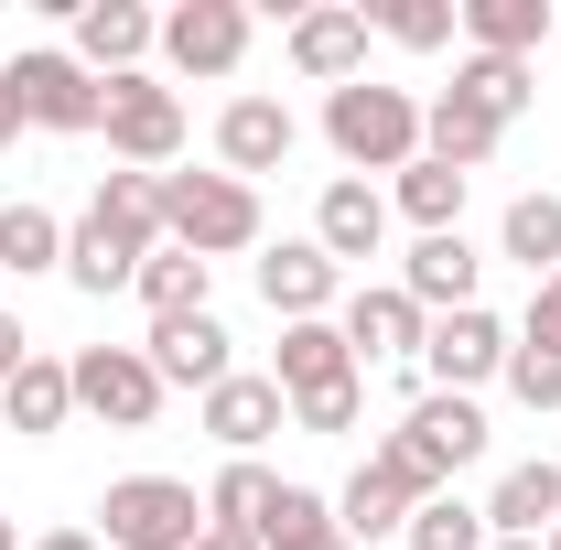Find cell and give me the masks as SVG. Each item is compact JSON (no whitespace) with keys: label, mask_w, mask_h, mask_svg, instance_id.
<instances>
[{"label":"cell","mask_w":561,"mask_h":550,"mask_svg":"<svg viewBox=\"0 0 561 550\" xmlns=\"http://www.w3.org/2000/svg\"><path fill=\"white\" fill-rule=\"evenodd\" d=\"M324 140H335V162H346L356 184H367V173H411V162H421V98L356 76V87L324 98Z\"/></svg>","instance_id":"obj_1"},{"label":"cell","mask_w":561,"mask_h":550,"mask_svg":"<svg viewBox=\"0 0 561 550\" xmlns=\"http://www.w3.org/2000/svg\"><path fill=\"white\" fill-rule=\"evenodd\" d=\"M162 238L173 249H195V260H238V249H260V195L238 184V173H162Z\"/></svg>","instance_id":"obj_2"},{"label":"cell","mask_w":561,"mask_h":550,"mask_svg":"<svg viewBox=\"0 0 561 550\" xmlns=\"http://www.w3.org/2000/svg\"><path fill=\"white\" fill-rule=\"evenodd\" d=\"M432 496H454V485H432L411 454H400V443H378V454L346 475V496H335V529H346L356 550H367V540H400V529H411Z\"/></svg>","instance_id":"obj_3"},{"label":"cell","mask_w":561,"mask_h":550,"mask_svg":"<svg viewBox=\"0 0 561 550\" xmlns=\"http://www.w3.org/2000/svg\"><path fill=\"white\" fill-rule=\"evenodd\" d=\"M98 518H108V550H195L206 540V496L184 475H119L98 496Z\"/></svg>","instance_id":"obj_4"},{"label":"cell","mask_w":561,"mask_h":550,"mask_svg":"<svg viewBox=\"0 0 561 550\" xmlns=\"http://www.w3.org/2000/svg\"><path fill=\"white\" fill-rule=\"evenodd\" d=\"M0 87H11V108H22V130H98L108 119V87L76 66V55H55V44H33V55H11L0 66Z\"/></svg>","instance_id":"obj_5"},{"label":"cell","mask_w":561,"mask_h":550,"mask_svg":"<svg viewBox=\"0 0 561 550\" xmlns=\"http://www.w3.org/2000/svg\"><path fill=\"white\" fill-rule=\"evenodd\" d=\"M108 151H119V173H162L173 151H184V98L162 87V76H108Z\"/></svg>","instance_id":"obj_6"},{"label":"cell","mask_w":561,"mask_h":550,"mask_svg":"<svg viewBox=\"0 0 561 550\" xmlns=\"http://www.w3.org/2000/svg\"><path fill=\"white\" fill-rule=\"evenodd\" d=\"M76 411L108 421V432H151L162 421V378H151V356L140 345H76Z\"/></svg>","instance_id":"obj_7"},{"label":"cell","mask_w":561,"mask_h":550,"mask_svg":"<svg viewBox=\"0 0 561 550\" xmlns=\"http://www.w3.org/2000/svg\"><path fill=\"white\" fill-rule=\"evenodd\" d=\"M367 0H313V11H291V33H280V55H291V76H313L324 98L335 87H356L367 76Z\"/></svg>","instance_id":"obj_8"},{"label":"cell","mask_w":561,"mask_h":550,"mask_svg":"<svg viewBox=\"0 0 561 550\" xmlns=\"http://www.w3.org/2000/svg\"><path fill=\"white\" fill-rule=\"evenodd\" d=\"M507 324H496L486 302H465V313H432V335H421V378L432 389H454V400H476L486 378H507Z\"/></svg>","instance_id":"obj_9"},{"label":"cell","mask_w":561,"mask_h":550,"mask_svg":"<svg viewBox=\"0 0 561 550\" xmlns=\"http://www.w3.org/2000/svg\"><path fill=\"white\" fill-rule=\"evenodd\" d=\"M400 454H411L432 485H454L476 454H486V400H454V389H421L411 411H400V432H389Z\"/></svg>","instance_id":"obj_10"},{"label":"cell","mask_w":561,"mask_h":550,"mask_svg":"<svg viewBox=\"0 0 561 550\" xmlns=\"http://www.w3.org/2000/svg\"><path fill=\"white\" fill-rule=\"evenodd\" d=\"M249 55V11L238 0H184V11H162V66L173 76H238Z\"/></svg>","instance_id":"obj_11"},{"label":"cell","mask_w":561,"mask_h":550,"mask_svg":"<svg viewBox=\"0 0 561 550\" xmlns=\"http://www.w3.org/2000/svg\"><path fill=\"white\" fill-rule=\"evenodd\" d=\"M140 55H162V22L140 0H76V66L98 76H140Z\"/></svg>","instance_id":"obj_12"},{"label":"cell","mask_w":561,"mask_h":550,"mask_svg":"<svg viewBox=\"0 0 561 550\" xmlns=\"http://www.w3.org/2000/svg\"><path fill=\"white\" fill-rule=\"evenodd\" d=\"M140 356H151V378H162V389H195V400H206L216 378H238V345H227L216 313H173V324H151Z\"/></svg>","instance_id":"obj_13"},{"label":"cell","mask_w":561,"mask_h":550,"mask_svg":"<svg viewBox=\"0 0 561 550\" xmlns=\"http://www.w3.org/2000/svg\"><path fill=\"white\" fill-rule=\"evenodd\" d=\"M335 291H346V271H335L313 238H280L271 260H260V302H271L280 324H324V313H335Z\"/></svg>","instance_id":"obj_14"},{"label":"cell","mask_w":561,"mask_h":550,"mask_svg":"<svg viewBox=\"0 0 561 550\" xmlns=\"http://www.w3.org/2000/svg\"><path fill=\"white\" fill-rule=\"evenodd\" d=\"M0 421H11L22 443H55V432L76 421V367H66V356H44V345H33V356H22V367L0 378Z\"/></svg>","instance_id":"obj_15"},{"label":"cell","mask_w":561,"mask_h":550,"mask_svg":"<svg viewBox=\"0 0 561 550\" xmlns=\"http://www.w3.org/2000/svg\"><path fill=\"white\" fill-rule=\"evenodd\" d=\"M216 162H227L238 184H249V173H280V162H291V108L260 98V87L227 98V108H216Z\"/></svg>","instance_id":"obj_16"},{"label":"cell","mask_w":561,"mask_h":550,"mask_svg":"<svg viewBox=\"0 0 561 550\" xmlns=\"http://www.w3.org/2000/svg\"><path fill=\"white\" fill-rule=\"evenodd\" d=\"M476 280H486V260H476V238H465V227L411 238V260H400V291H411L421 313H465V302H476Z\"/></svg>","instance_id":"obj_17"},{"label":"cell","mask_w":561,"mask_h":550,"mask_svg":"<svg viewBox=\"0 0 561 550\" xmlns=\"http://www.w3.org/2000/svg\"><path fill=\"white\" fill-rule=\"evenodd\" d=\"M313 249H324L335 271H346V260H378V249H389V195L356 184V173H335L324 206H313Z\"/></svg>","instance_id":"obj_18"},{"label":"cell","mask_w":561,"mask_h":550,"mask_svg":"<svg viewBox=\"0 0 561 550\" xmlns=\"http://www.w3.org/2000/svg\"><path fill=\"white\" fill-rule=\"evenodd\" d=\"M206 432L227 443V465H238V454H260L271 432H291L280 378H249V367H238V378H216V389H206Z\"/></svg>","instance_id":"obj_19"},{"label":"cell","mask_w":561,"mask_h":550,"mask_svg":"<svg viewBox=\"0 0 561 550\" xmlns=\"http://www.w3.org/2000/svg\"><path fill=\"white\" fill-rule=\"evenodd\" d=\"M421 335H432V313H421L400 280L346 291V345H356V367H367V356H411V367H421Z\"/></svg>","instance_id":"obj_20"},{"label":"cell","mask_w":561,"mask_h":550,"mask_svg":"<svg viewBox=\"0 0 561 550\" xmlns=\"http://www.w3.org/2000/svg\"><path fill=\"white\" fill-rule=\"evenodd\" d=\"M280 400H313V389H346V378H367L356 367V345H346V324H280Z\"/></svg>","instance_id":"obj_21"},{"label":"cell","mask_w":561,"mask_h":550,"mask_svg":"<svg viewBox=\"0 0 561 550\" xmlns=\"http://www.w3.org/2000/svg\"><path fill=\"white\" fill-rule=\"evenodd\" d=\"M561 529V465H507L486 496V540H551Z\"/></svg>","instance_id":"obj_22"},{"label":"cell","mask_w":561,"mask_h":550,"mask_svg":"<svg viewBox=\"0 0 561 550\" xmlns=\"http://www.w3.org/2000/svg\"><path fill=\"white\" fill-rule=\"evenodd\" d=\"M140 260H151V249L119 238L108 216H76V227H66V280H76V291H98V302H108V291H130Z\"/></svg>","instance_id":"obj_23"},{"label":"cell","mask_w":561,"mask_h":550,"mask_svg":"<svg viewBox=\"0 0 561 550\" xmlns=\"http://www.w3.org/2000/svg\"><path fill=\"white\" fill-rule=\"evenodd\" d=\"M551 33H561L551 0H465V44H476V55H518V66H529Z\"/></svg>","instance_id":"obj_24"},{"label":"cell","mask_w":561,"mask_h":550,"mask_svg":"<svg viewBox=\"0 0 561 550\" xmlns=\"http://www.w3.org/2000/svg\"><path fill=\"white\" fill-rule=\"evenodd\" d=\"M496 140H507V130H496V119L476 108V98H454V87H443V98L421 108V151H432V162H454V173H476V162H486Z\"/></svg>","instance_id":"obj_25"},{"label":"cell","mask_w":561,"mask_h":550,"mask_svg":"<svg viewBox=\"0 0 561 550\" xmlns=\"http://www.w3.org/2000/svg\"><path fill=\"white\" fill-rule=\"evenodd\" d=\"M465 184H476V173H454V162H432V151H421L411 173L389 184V216H411L421 238H443V227H465Z\"/></svg>","instance_id":"obj_26"},{"label":"cell","mask_w":561,"mask_h":550,"mask_svg":"<svg viewBox=\"0 0 561 550\" xmlns=\"http://www.w3.org/2000/svg\"><path fill=\"white\" fill-rule=\"evenodd\" d=\"M33 271H66V216L55 206H0V280H33Z\"/></svg>","instance_id":"obj_27"},{"label":"cell","mask_w":561,"mask_h":550,"mask_svg":"<svg viewBox=\"0 0 561 550\" xmlns=\"http://www.w3.org/2000/svg\"><path fill=\"white\" fill-rule=\"evenodd\" d=\"M206 260H195V249H173V238H162V249H151V260H140V302H151V324H173V313H206Z\"/></svg>","instance_id":"obj_28"},{"label":"cell","mask_w":561,"mask_h":550,"mask_svg":"<svg viewBox=\"0 0 561 550\" xmlns=\"http://www.w3.org/2000/svg\"><path fill=\"white\" fill-rule=\"evenodd\" d=\"M271 496H280V475L260 465V454H238L227 475L206 485V529H238V540H260V518H271Z\"/></svg>","instance_id":"obj_29"},{"label":"cell","mask_w":561,"mask_h":550,"mask_svg":"<svg viewBox=\"0 0 561 550\" xmlns=\"http://www.w3.org/2000/svg\"><path fill=\"white\" fill-rule=\"evenodd\" d=\"M496 249H507L529 280H551L561 271V195H518V206L496 216Z\"/></svg>","instance_id":"obj_30"},{"label":"cell","mask_w":561,"mask_h":550,"mask_svg":"<svg viewBox=\"0 0 561 550\" xmlns=\"http://www.w3.org/2000/svg\"><path fill=\"white\" fill-rule=\"evenodd\" d=\"M454 98H476L496 130H507V119H518V108L540 98V76L518 66V55H465V66H454Z\"/></svg>","instance_id":"obj_31"},{"label":"cell","mask_w":561,"mask_h":550,"mask_svg":"<svg viewBox=\"0 0 561 550\" xmlns=\"http://www.w3.org/2000/svg\"><path fill=\"white\" fill-rule=\"evenodd\" d=\"M367 22H378V33L400 44V55H443V44L465 33V0H378Z\"/></svg>","instance_id":"obj_32"},{"label":"cell","mask_w":561,"mask_h":550,"mask_svg":"<svg viewBox=\"0 0 561 550\" xmlns=\"http://www.w3.org/2000/svg\"><path fill=\"white\" fill-rule=\"evenodd\" d=\"M87 216H108L119 238H140V249H162V173H108Z\"/></svg>","instance_id":"obj_33"},{"label":"cell","mask_w":561,"mask_h":550,"mask_svg":"<svg viewBox=\"0 0 561 550\" xmlns=\"http://www.w3.org/2000/svg\"><path fill=\"white\" fill-rule=\"evenodd\" d=\"M302 540H335V496H313V485H280L271 518H260V550H302Z\"/></svg>","instance_id":"obj_34"},{"label":"cell","mask_w":561,"mask_h":550,"mask_svg":"<svg viewBox=\"0 0 561 550\" xmlns=\"http://www.w3.org/2000/svg\"><path fill=\"white\" fill-rule=\"evenodd\" d=\"M400 540H411V550H486V507H465V496H432Z\"/></svg>","instance_id":"obj_35"},{"label":"cell","mask_w":561,"mask_h":550,"mask_svg":"<svg viewBox=\"0 0 561 550\" xmlns=\"http://www.w3.org/2000/svg\"><path fill=\"white\" fill-rule=\"evenodd\" d=\"M356 411H367V378H346V389H313V400H291V432L335 443V432H356Z\"/></svg>","instance_id":"obj_36"},{"label":"cell","mask_w":561,"mask_h":550,"mask_svg":"<svg viewBox=\"0 0 561 550\" xmlns=\"http://www.w3.org/2000/svg\"><path fill=\"white\" fill-rule=\"evenodd\" d=\"M507 400H518V411H561V356L507 345Z\"/></svg>","instance_id":"obj_37"},{"label":"cell","mask_w":561,"mask_h":550,"mask_svg":"<svg viewBox=\"0 0 561 550\" xmlns=\"http://www.w3.org/2000/svg\"><path fill=\"white\" fill-rule=\"evenodd\" d=\"M518 345H540V356H561V271L529 291V324H518Z\"/></svg>","instance_id":"obj_38"},{"label":"cell","mask_w":561,"mask_h":550,"mask_svg":"<svg viewBox=\"0 0 561 550\" xmlns=\"http://www.w3.org/2000/svg\"><path fill=\"white\" fill-rule=\"evenodd\" d=\"M22 356H33V335H22V313H0V378H11Z\"/></svg>","instance_id":"obj_39"},{"label":"cell","mask_w":561,"mask_h":550,"mask_svg":"<svg viewBox=\"0 0 561 550\" xmlns=\"http://www.w3.org/2000/svg\"><path fill=\"white\" fill-rule=\"evenodd\" d=\"M33 550H108V540H87V529H55V540H33Z\"/></svg>","instance_id":"obj_40"},{"label":"cell","mask_w":561,"mask_h":550,"mask_svg":"<svg viewBox=\"0 0 561 550\" xmlns=\"http://www.w3.org/2000/svg\"><path fill=\"white\" fill-rule=\"evenodd\" d=\"M11 140H22V108H11V87H0V151H11Z\"/></svg>","instance_id":"obj_41"},{"label":"cell","mask_w":561,"mask_h":550,"mask_svg":"<svg viewBox=\"0 0 561 550\" xmlns=\"http://www.w3.org/2000/svg\"><path fill=\"white\" fill-rule=\"evenodd\" d=\"M195 550H260V540H238V529H206V540H195Z\"/></svg>","instance_id":"obj_42"},{"label":"cell","mask_w":561,"mask_h":550,"mask_svg":"<svg viewBox=\"0 0 561 550\" xmlns=\"http://www.w3.org/2000/svg\"><path fill=\"white\" fill-rule=\"evenodd\" d=\"M302 550H356V540H346V529H335V540H302Z\"/></svg>","instance_id":"obj_43"},{"label":"cell","mask_w":561,"mask_h":550,"mask_svg":"<svg viewBox=\"0 0 561 550\" xmlns=\"http://www.w3.org/2000/svg\"><path fill=\"white\" fill-rule=\"evenodd\" d=\"M0 550H22V529H11V518H0Z\"/></svg>","instance_id":"obj_44"},{"label":"cell","mask_w":561,"mask_h":550,"mask_svg":"<svg viewBox=\"0 0 561 550\" xmlns=\"http://www.w3.org/2000/svg\"><path fill=\"white\" fill-rule=\"evenodd\" d=\"M486 550H540V540H486Z\"/></svg>","instance_id":"obj_45"},{"label":"cell","mask_w":561,"mask_h":550,"mask_svg":"<svg viewBox=\"0 0 561 550\" xmlns=\"http://www.w3.org/2000/svg\"><path fill=\"white\" fill-rule=\"evenodd\" d=\"M540 550H561V529H551V540H540Z\"/></svg>","instance_id":"obj_46"},{"label":"cell","mask_w":561,"mask_h":550,"mask_svg":"<svg viewBox=\"0 0 561 550\" xmlns=\"http://www.w3.org/2000/svg\"><path fill=\"white\" fill-rule=\"evenodd\" d=\"M551 44H561V33H551Z\"/></svg>","instance_id":"obj_47"}]
</instances>
